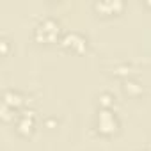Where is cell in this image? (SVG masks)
Wrapping results in <instances>:
<instances>
[{
    "label": "cell",
    "instance_id": "1",
    "mask_svg": "<svg viewBox=\"0 0 151 151\" xmlns=\"http://www.w3.org/2000/svg\"><path fill=\"white\" fill-rule=\"evenodd\" d=\"M32 114H34V112H25V114L20 117V121H18V130H20V132H22L23 128H29V130L32 128V117H34Z\"/></svg>",
    "mask_w": 151,
    "mask_h": 151
}]
</instances>
